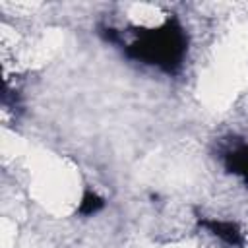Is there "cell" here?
<instances>
[{
  "mask_svg": "<svg viewBox=\"0 0 248 248\" xmlns=\"http://www.w3.org/2000/svg\"><path fill=\"white\" fill-rule=\"evenodd\" d=\"M124 54L136 62L153 66L165 74H176L188 52V35L176 16H169L155 27L138 29L130 43L122 45Z\"/></svg>",
  "mask_w": 248,
  "mask_h": 248,
  "instance_id": "1",
  "label": "cell"
},
{
  "mask_svg": "<svg viewBox=\"0 0 248 248\" xmlns=\"http://www.w3.org/2000/svg\"><path fill=\"white\" fill-rule=\"evenodd\" d=\"M200 225L203 229H207L213 236H217L221 242H225L227 246L232 248H242L244 246V232L242 229L234 223V221H227V219H200Z\"/></svg>",
  "mask_w": 248,
  "mask_h": 248,
  "instance_id": "2",
  "label": "cell"
},
{
  "mask_svg": "<svg viewBox=\"0 0 248 248\" xmlns=\"http://www.w3.org/2000/svg\"><path fill=\"white\" fill-rule=\"evenodd\" d=\"M223 165L227 172L238 176L248 186V143L246 141L232 143L223 153Z\"/></svg>",
  "mask_w": 248,
  "mask_h": 248,
  "instance_id": "3",
  "label": "cell"
},
{
  "mask_svg": "<svg viewBox=\"0 0 248 248\" xmlns=\"http://www.w3.org/2000/svg\"><path fill=\"white\" fill-rule=\"evenodd\" d=\"M103 207H105V198L99 196L95 190L85 188V192L79 200V205H78V213L83 217H91V215H97Z\"/></svg>",
  "mask_w": 248,
  "mask_h": 248,
  "instance_id": "4",
  "label": "cell"
}]
</instances>
